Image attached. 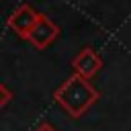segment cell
I'll return each mask as SVG.
<instances>
[{"label":"cell","mask_w":131,"mask_h":131,"mask_svg":"<svg viewBox=\"0 0 131 131\" xmlns=\"http://www.w3.org/2000/svg\"><path fill=\"white\" fill-rule=\"evenodd\" d=\"M100 98L98 90L90 84V80L80 78L76 74H72L70 78H66L55 90H53V100L66 111V115H70L72 119H80L96 100Z\"/></svg>","instance_id":"1"},{"label":"cell","mask_w":131,"mask_h":131,"mask_svg":"<svg viewBox=\"0 0 131 131\" xmlns=\"http://www.w3.org/2000/svg\"><path fill=\"white\" fill-rule=\"evenodd\" d=\"M57 35H59V27H57L49 16H45V14L39 12V18H37V23L33 25L27 41H29L35 49L41 51V49L49 47V45L57 39Z\"/></svg>","instance_id":"2"},{"label":"cell","mask_w":131,"mask_h":131,"mask_svg":"<svg viewBox=\"0 0 131 131\" xmlns=\"http://www.w3.org/2000/svg\"><path fill=\"white\" fill-rule=\"evenodd\" d=\"M37 18H39V12H37L31 4H20V6L6 18V27H8L16 37L27 39L29 33H31V29H33V25L37 23Z\"/></svg>","instance_id":"3"},{"label":"cell","mask_w":131,"mask_h":131,"mask_svg":"<svg viewBox=\"0 0 131 131\" xmlns=\"http://www.w3.org/2000/svg\"><path fill=\"white\" fill-rule=\"evenodd\" d=\"M100 68H102V57H100L92 47L80 49V51L74 55V59H72V70H74V74L80 76V78H86V80H90L92 76H96V74L100 72Z\"/></svg>","instance_id":"4"},{"label":"cell","mask_w":131,"mask_h":131,"mask_svg":"<svg viewBox=\"0 0 131 131\" xmlns=\"http://www.w3.org/2000/svg\"><path fill=\"white\" fill-rule=\"evenodd\" d=\"M10 100H12V92L8 90V86H6V84H2V82H0V108H2V106H6Z\"/></svg>","instance_id":"5"},{"label":"cell","mask_w":131,"mask_h":131,"mask_svg":"<svg viewBox=\"0 0 131 131\" xmlns=\"http://www.w3.org/2000/svg\"><path fill=\"white\" fill-rule=\"evenodd\" d=\"M35 131H55V127H53L49 121H41V123L35 127Z\"/></svg>","instance_id":"6"}]
</instances>
